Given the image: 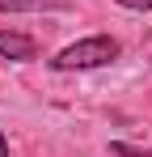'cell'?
Masks as SVG:
<instances>
[{
    "mask_svg": "<svg viewBox=\"0 0 152 157\" xmlns=\"http://www.w3.org/2000/svg\"><path fill=\"white\" fill-rule=\"evenodd\" d=\"M0 157H9V140L4 136H0Z\"/></svg>",
    "mask_w": 152,
    "mask_h": 157,
    "instance_id": "6",
    "label": "cell"
},
{
    "mask_svg": "<svg viewBox=\"0 0 152 157\" xmlns=\"http://www.w3.org/2000/svg\"><path fill=\"white\" fill-rule=\"evenodd\" d=\"M0 55H4V59H17V64H25V59H34V55H38V43H34L30 34L0 30Z\"/></svg>",
    "mask_w": 152,
    "mask_h": 157,
    "instance_id": "2",
    "label": "cell"
},
{
    "mask_svg": "<svg viewBox=\"0 0 152 157\" xmlns=\"http://www.w3.org/2000/svg\"><path fill=\"white\" fill-rule=\"evenodd\" d=\"M123 9H152V0H118Z\"/></svg>",
    "mask_w": 152,
    "mask_h": 157,
    "instance_id": "5",
    "label": "cell"
},
{
    "mask_svg": "<svg viewBox=\"0 0 152 157\" xmlns=\"http://www.w3.org/2000/svg\"><path fill=\"white\" fill-rule=\"evenodd\" d=\"M110 153H114V157H148V153H139V149H131V144H123V140H114Z\"/></svg>",
    "mask_w": 152,
    "mask_h": 157,
    "instance_id": "4",
    "label": "cell"
},
{
    "mask_svg": "<svg viewBox=\"0 0 152 157\" xmlns=\"http://www.w3.org/2000/svg\"><path fill=\"white\" fill-rule=\"evenodd\" d=\"M118 55V43L110 38V34H93V38H80L72 47H63V51L51 59V68H59V72H72V68H101V64H110Z\"/></svg>",
    "mask_w": 152,
    "mask_h": 157,
    "instance_id": "1",
    "label": "cell"
},
{
    "mask_svg": "<svg viewBox=\"0 0 152 157\" xmlns=\"http://www.w3.org/2000/svg\"><path fill=\"white\" fill-rule=\"evenodd\" d=\"M38 9H63V0H0V13H38Z\"/></svg>",
    "mask_w": 152,
    "mask_h": 157,
    "instance_id": "3",
    "label": "cell"
}]
</instances>
